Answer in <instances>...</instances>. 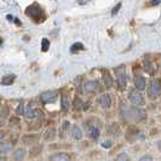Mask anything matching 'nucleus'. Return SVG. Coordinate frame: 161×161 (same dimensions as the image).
<instances>
[{
  "label": "nucleus",
  "instance_id": "f257e3e1",
  "mask_svg": "<svg viewBox=\"0 0 161 161\" xmlns=\"http://www.w3.org/2000/svg\"><path fill=\"white\" fill-rule=\"evenodd\" d=\"M126 118L135 121V122H141V121L145 120L147 113L144 112V109H141L137 105H135V107H131L126 110Z\"/></svg>",
  "mask_w": 161,
  "mask_h": 161
},
{
  "label": "nucleus",
  "instance_id": "f03ea898",
  "mask_svg": "<svg viewBox=\"0 0 161 161\" xmlns=\"http://www.w3.org/2000/svg\"><path fill=\"white\" fill-rule=\"evenodd\" d=\"M26 14L27 16H29L30 18L33 20H42L44 21V15H42V10L38 4H33L30 6L27 7L26 10Z\"/></svg>",
  "mask_w": 161,
  "mask_h": 161
},
{
  "label": "nucleus",
  "instance_id": "7ed1b4c3",
  "mask_svg": "<svg viewBox=\"0 0 161 161\" xmlns=\"http://www.w3.org/2000/svg\"><path fill=\"white\" fill-rule=\"evenodd\" d=\"M161 93V84L159 80H153L149 85L148 88V95L150 97H156Z\"/></svg>",
  "mask_w": 161,
  "mask_h": 161
},
{
  "label": "nucleus",
  "instance_id": "20e7f679",
  "mask_svg": "<svg viewBox=\"0 0 161 161\" xmlns=\"http://www.w3.org/2000/svg\"><path fill=\"white\" fill-rule=\"evenodd\" d=\"M128 100L130 102L132 103V105H143L144 104V98H143V96H142L139 92H137V91H132V92H130V95H128Z\"/></svg>",
  "mask_w": 161,
  "mask_h": 161
},
{
  "label": "nucleus",
  "instance_id": "39448f33",
  "mask_svg": "<svg viewBox=\"0 0 161 161\" xmlns=\"http://www.w3.org/2000/svg\"><path fill=\"white\" fill-rule=\"evenodd\" d=\"M57 92L56 91H46L44 92L40 96L41 102L45 103V104H49V103H53V102L57 100Z\"/></svg>",
  "mask_w": 161,
  "mask_h": 161
},
{
  "label": "nucleus",
  "instance_id": "423d86ee",
  "mask_svg": "<svg viewBox=\"0 0 161 161\" xmlns=\"http://www.w3.org/2000/svg\"><path fill=\"white\" fill-rule=\"evenodd\" d=\"M116 78H118L119 86H120L121 88H125V87H126V84H127V75H126V72H125V68H124V67L116 69Z\"/></svg>",
  "mask_w": 161,
  "mask_h": 161
},
{
  "label": "nucleus",
  "instance_id": "0eeeda50",
  "mask_svg": "<svg viewBox=\"0 0 161 161\" xmlns=\"http://www.w3.org/2000/svg\"><path fill=\"white\" fill-rule=\"evenodd\" d=\"M49 161H72V159L67 153H55L49 156Z\"/></svg>",
  "mask_w": 161,
  "mask_h": 161
},
{
  "label": "nucleus",
  "instance_id": "6e6552de",
  "mask_svg": "<svg viewBox=\"0 0 161 161\" xmlns=\"http://www.w3.org/2000/svg\"><path fill=\"white\" fill-rule=\"evenodd\" d=\"M39 138H40V135H38V133L37 135H26V136H23L22 141L26 145H32L39 141Z\"/></svg>",
  "mask_w": 161,
  "mask_h": 161
},
{
  "label": "nucleus",
  "instance_id": "1a4fd4ad",
  "mask_svg": "<svg viewBox=\"0 0 161 161\" xmlns=\"http://www.w3.org/2000/svg\"><path fill=\"white\" fill-rule=\"evenodd\" d=\"M98 103H100V105L103 107V108H109L110 105H112V97H110V95H102L100 96V98H98Z\"/></svg>",
  "mask_w": 161,
  "mask_h": 161
},
{
  "label": "nucleus",
  "instance_id": "9d476101",
  "mask_svg": "<svg viewBox=\"0 0 161 161\" xmlns=\"http://www.w3.org/2000/svg\"><path fill=\"white\" fill-rule=\"evenodd\" d=\"M133 82H135L136 88L139 90V91H143V90L145 88V86H147L145 79H144L143 77H141V75H136V77L133 78Z\"/></svg>",
  "mask_w": 161,
  "mask_h": 161
},
{
  "label": "nucleus",
  "instance_id": "9b49d317",
  "mask_svg": "<svg viewBox=\"0 0 161 161\" xmlns=\"http://www.w3.org/2000/svg\"><path fill=\"white\" fill-rule=\"evenodd\" d=\"M70 133H72V137L75 139V141H80L82 138V131L80 130V127L78 125H73L72 128H70Z\"/></svg>",
  "mask_w": 161,
  "mask_h": 161
},
{
  "label": "nucleus",
  "instance_id": "f8f14e48",
  "mask_svg": "<svg viewBox=\"0 0 161 161\" xmlns=\"http://www.w3.org/2000/svg\"><path fill=\"white\" fill-rule=\"evenodd\" d=\"M98 88V81L88 80L85 82V91L86 92H95Z\"/></svg>",
  "mask_w": 161,
  "mask_h": 161
},
{
  "label": "nucleus",
  "instance_id": "ddd939ff",
  "mask_svg": "<svg viewBox=\"0 0 161 161\" xmlns=\"http://www.w3.org/2000/svg\"><path fill=\"white\" fill-rule=\"evenodd\" d=\"M56 135H57L56 128L51 127V128H49V130L46 131V133H45V136H44V139L46 142H52L56 138Z\"/></svg>",
  "mask_w": 161,
  "mask_h": 161
},
{
  "label": "nucleus",
  "instance_id": "4468645a",
  "mask_svg": "<svg viewBox=\"0 0 161 161\" xmlns=\"http://www.w3.org/2000/svg\"><path fill=\"white\" fill-rule=\"evenodd\" d=\"M24 156H26V150L23 148L16 149L14 151V161H23Z\"/></svg>",
  "mask_w": 161,
  "mask_h": 161
},
{
  "label": "nucleus",
  "instance_id": "2eb2a0df",
  "mask_svg": "<svg viewBox=\"0 0 161 161\" xmlns=\"http://www.w3.org/2000/svg\"><path fill=\"white\" fill-rule=\"evenodd\" d=\"M16 79V77L15 75H6V77H4L2 79H1V85H5V86H9V85H12L14 84V81Z\"/></svg>",
  "mask_w": 161,
  "mask_h": 161
},
{
  "label": "nucleus",
  "instance_id": "dca6fc26",
  "mask_svg": "<svg viewBox=\"0 0 161 161\" xmlns=\"http://www.w3.org/2000/svg\"><path fill=\"white\" fill-rule=\"evenodd\" d=\"M88 135H90V137H91V138L97 139V138L100 137V128H98V127H96V126H91V127H90V130H88Z\"/></svg>",
  "mask_w": 161,
  "mask_h": 161
},
{
  "label": "nucleus",
  "instance_id": "f3484780",
  "mask_svg": "<svg viewBox=\"0 0 161 161\" xmlns=\"http://www.w3.org/2000/svg\"><path fill=\"white\" fill-rule=\"evenodd\" d=\"M103 81H104V84H105V86L108 88L113 86V78H112V75L109 73H104L103 74Z\"/></svg>",
  "mask_w": 161,
  "mask_h": 161
},
{
  "label": "nucleus",
  "instance_id": "a211bd4d",
  "mask_svg": "<svg viewBox=\"0 0 161 161\" xmlns=\"http://www.w3.org/2000/svg\"><path fill=\"white\" fill-rule=\"evenodd\" d=\"M12 149V144L11 143H2L0 144V153H9Z\"/></svg>",
  "mask_w": 161,
  "mask_h": 161
},
{
  "label": "nucleus",
  "instance_id": "6ab92c4d",
  "mask_svg": "<svg viewBox=\"0 0 161 161\" xmlns=\"http://www.w3.org/2000/svg\"><path fill=\"white\" fill-rule=\"evenodd\" d=\"M26 115H27L29 119H33V118L37 116V110L32 109V103L29 104V107H28V109H27V112H26Z\"/></svg>",
  "mask_w": 161,
  "mask_h": 161
},
{
  "label": "nucleus",
  "instance_id": "aec40b11",
  "mask_svg": "<svg viewBox=\"0 0 161 161\" xmlns=\"http://www.w3.org/2000/svg\"><path fill=\"white\" fill-rule=\"evenodd\" d=\"M49 49H50V41H49V39L44 38V39L41 40V51H42V52H46Z\"/></svg>",
  "mask_w": 161,
  "mask_h": 161
},
{
  "label": "nucleus",
  "instance_id": "412c9836",
  "mask_svg": "<svg viewBox=\"0 0 161 161\" xmlns=\"http://www.w3.org/2000/svg\"><path fill=\"white\" fill-rule=\"evenodd\" d=\"M144 65H145V70L149 73V74H153L154 73V69H153V63L149 60L144 61Z\"/></svg>",
  "mask_w": 161,
  "mask_h": 161
},
{
  "label": "nucleus",
  "instance_id": "4be33fe9",
  "mask_svg": "<svg viewBox=\"0 0 161 161\" xmlns=\"http://www.w3.org/2000/svg\"><path fill=\"white\" fill-rule=\"evenodd\" d=\"M81 50H84V45H82L81 42H75V44H73L72 47H70V51H72V52H77V51H81Z\"/></svg>",
  "mask_w": 161,
  "mask_h": 161
},
{
  "label": "nucleus",
  "instance_id": "5701e85b",
  "mask_svg": "<svg viewBox=\"0 0 161 161\" xmlns=\"http://www.w3.org/2000/svg\"><path fill=\"white\" fill-rule=\"evenodd\" d=\"M69 109V102H68V98L65 96L62 97V110L63 112H68Z\"/></svg>",
  "mask_w": 161,
  "mask_h": 161
},
{
  "label": "nucleus",
  "instance_id": "b1692460",
  "mask_svg": "<svg viewBox=\"0 0 161 161\" xmlns=\"http://www.w3.org/2000/svg\"><path fill=\"white\" fill-rule=\"evenodd\" d=\"M41 150H42V145H38V147L32 148V150H30V156H37L38 154H40Z\"/></svg>",
  "mask_w": 161,
  "mask_h": 161
},
{
  "label": "nucleus",
  "instance_id": "393cba45",
  "mask_svg": "<svg viewBox=\"0 0 161 161\" xmlns=\"http://www.w3.org/2000/svg\"><path fill=\"white\" fill-rule=\"evenodd\" d=\"M115 161H130V159H128V155L126 153H121L116 156Z\"/></svg>",
  "mask_w": 161,
  "mask_h": 161
},
{
  "label": "nucleus",
  "instance_id": "a878e982",
  "mask_svg": "<svg viewBox=\"0 0 161 161\" xmlns=\"http://www.w3.org/2000/svg\"><path fill=\"white\" fill-rule=\"evenodd\" d=\"M73 104H74V108H75L77 110H81V109H82V101L79 100L78 97L74 100V103H73Z\"/></svg>",
  "mask_w": 161,
  "mask_h": 161
},
{
  "label": "nucleus",
  "instance_id": "bb28decb",
  "mask_svg": "<svg viewBox=\"0 0 161 161\" xmlns=\"http://www.w3.org/2000/svg\"><path fill=\"white\" fill-rule=\"evenodd\" d=\"M23 113H24V105H23V102H21L20 104H18V107L16 108V114L22 115Z\"/></svg>",
  "mask_w": 161,
  "mask_h": 161
},
{
  "label": "nucleus",
  "instance_id": "cd10ccee",
  "mask_svg": "<svg viewBox=\"0 0 161 161\" xmlns=\"http://www.w3.org/2000/svg\"><path fill=\"white\" fill-rule=\"evenodd\" d=\"M120 7H121V2H119V4H116V6H115V7H114V9L112 10V15H113V16H115V15H116V14L119 12Z\"/></svg>",
  "mask_w": 161,
  "mask_h": 161
},
{
  "label": "nucleus",
  "instance_id": "c85d7f7f",
  "mask_svg": "<svg viewBox=\"0 0 161 161\" xmlns=\"http://www.w3.org/2000/svg\"><path fill=\"white\" fill-rule=\"evenodd\" d=\"M112 145H113V142L110 141V139H107V141H104L102 143V147H103V148H110Z\"/></svg>",
  "mask_w": 161,
  "mask_h": 161
},
{
  "label": "nucleus",
  "instance_id": "c756f323",
  "mask_svg": "<svg viewBox=\"0 0 161 161\" xmlns=\"http://www.w3.org/2000/svg\"><path fill=\"white\" fill-rule=\"evenodd\" d=\"M138 161H153V156H150V155H143Z\"/></svg>",
  "mask_w": 161,
  "mask_h": 161
},
{
  "label": "nucleus",
  "instance_id": "7c9ffc66",
  "mask_svg": "<svg viewBox=\"0 0 161 161\" xmlns=\"http://www.w3.org/2000/svg\"><path fill=\"white\" fill-rule=\"evenodd\" d=\"M160 2L161 0H151V1L148 2V5H149V6H156V5H159Z\"/></svg>",
  "mask_w": 161,
  "mask_h": 161
},
{
  "label": "nucleus",
  "instance_id": "2f4dec72",
  "mask_svg": "<svg viewBox=\"0 0 161 161\" xmlns=\"http://www.w3.org/2000/svg\"><path fill=\"white\" fill-rule=\"evenodd\" d=\"M17 122H18V119H17V118H12V119H11V122H10V124L12 125V124H17Z\"/></svg>",
  "mask_w": 161,
  "mask_h": 161
},
{
  "label": "nucleus",
  "instance_id": "473e14b6",
  "mask_svg": "<svg viewBox=\"0 0 161 161\" xmlns=\"http://www.w3.org/2000/svg\"><path fill=\"white\" fill-rule=\"evenodd\" d=\"M4 137H5V132H4V131H1V130H0V141H1V139H2V138H4Z\"/></svg>",
  "mask_w": 161,
  "mask_h": 161
},
{
  "label": "nucleus",
  "instance_id": "72a5a7b5",
  "mask_svg": "<svg viewBox=\"0 0 161 161\" xmlns=\"http://www.w3.org/2000/svg\"><path fill=\"white\" fill-rule=\"evenodd\" d=\"M6 18H7V20H9V21H10V22H12V21H15V18H14V17H12L11 15H7V16H6Z\"/></svg>",
  "mask_w": 161,
  "mask_h": 161
},
{
  "label": "nucleus",
  "instance_id": "f704fd0d",
  "mask_svg": "<svg viewBox=\"0 0 161 161\" xmlns=\"http://www.w3.org/2000/svg\"><path fill=\"white\" fill-rule=\"evenodd\" d=\"M0 161H7V158L4 155H0Z\"/></svg>",
  "mask_w": 161,
  "mask_h": 161
},
{
  "label": "nucleus",
  "instance_id": "c9c22d12",
  "mask_svg": "<svg viewBox=\"0 0 161 161\" xmlns=\"http://www.w3.org/2000/svg\"><path fill=\"white\" fill-rule=\"evenodd\" d=\"M15 23L17 24V26H21V21L18 18H15Z\"/></svg>",
  "mask_w": 161,
  "mask_h": 161
},
{
  "label": "nucleus",
  "instance_id": "e433bc0d",
  "mask_svg": "<svg viewBox=\"0 0 161 161\" xmlns=\"http://www.w3.org/2000/svg\"><path fill=\"white\" fill-rule=\"evenodd\" d=\"M158 148H159V150L161 151V141L159 142V143H158Z\"/></svg>",
  "mask_w": 161,
  "mask_h": 161
},
{
  "label": "nucleus",
  "instance_id": "4c0bfd02",
  "mask_svg": "<svg viewBox=\"0 0 161 161\" xmlns=\"http://www.w3.org/2000/svg\"><path fill=\"white\" fill-rule=\"evenodd\" d=\"M1 45H2V39L0 38V46H1Z\"/></svg>",
  "mask_w": 161,
  "mask_h": 161
}]
</instances>
